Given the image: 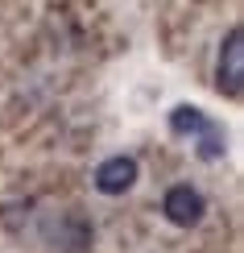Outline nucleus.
Instances as JSON below:
<instances>
[{"label": "nucleus", "instance_id": "nucleus-6", "mask_svg": "<svg viewBox=\"0 0 244 253\" xmlns=\"http://www.w3.org/2000/svg\"><path fill=\"white\" fill-rule=\"evenodd\" d=\"M207 121H211V117H207L203 108H195V104H178V108L170 112V129H174L178 137H195Z\"/></svg>", "mask_w": 244, "mask_h": 253}, {"label": "nucleus", "instance_id": "nucleus-5", "mask_svg": "<svg viewBox=\"0 0 244 253\" xmlns=\"http://www.w3.org/2000/svg\"><path fill=\"white\" fill-rule=\"evenodd\" d=\"M195 154L203 158V162H219V158L228 154V133L219 121H207L203 129L195 133Z\"/></svg>", "mask_w": 244, "mask_h": 253}, {"label": "nucleus", "instance_id": "nucleus-2", "mask_svg": "<svg viewBox=\"0 0 244 253\" xmlns=\"http://www.w3.org/2000/svg\"><path fill=\"white\" fill-rule=\"evenodd\" d=\"M162 212L170 224H178V228H190V224H199L207 212V204H203V195L195 191V187H186V183H178V187H170L166 199H162Z\"/></svg>", "mask_w": 244, "mask_h": 253}, {"label": "nucleus", "instance_id": "nucleus-3", "mask_svg": "<svg viewBox=\"0 0 244 253\" xmlns=\"http://www.w3.org/2000/svg\"><path fill=\"white\" fill-rule=\"evenodd\" d=\"M46 241L62 253H79L91 245V224L79 212H58L54 224H46Z\"/></svg>", "mask_w": 244, "mask_h": 253}, {"label": "nucleus", "instance_id": "nucleus-4", "mask_svg": "<svg viewBox=\"0 0 244 253\" xmlns=\"http://www.w3.org/2000/svg\"><path fill=\"white\" fill-rule=\"evenodd\" d=\"M137 174H141L137 170V158L116 154V158H108V162L95 166V191L100 195H124L137 183Z\"/></svg>", "mask_w": 244, "mask_h": 253}, {"label": "nucleus", "instance_id": "nucleus-1", "mask_svg": "<svg viewBox=\"0 0 244 253\" xmlns=\"http://www.w3.org/2000/svg\"><path fill=\"white\" fill-rule=\"evenodd\" d=\"M215 87L224 91V96H232V100H236L240 87H244V34H240V25H232L228 38H224V46H219Z\"/></svg>", "mask_w": 244, "mask_h": 253}]
</instances>
